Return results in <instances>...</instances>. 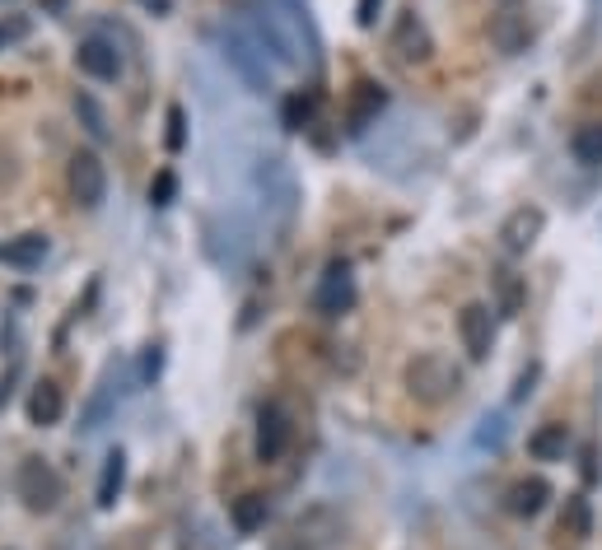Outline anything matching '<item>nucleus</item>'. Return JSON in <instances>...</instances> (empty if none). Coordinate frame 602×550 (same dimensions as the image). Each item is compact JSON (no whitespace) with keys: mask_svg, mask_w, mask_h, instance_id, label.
<instances>
[{"mask_svg":"<svg viewBox=\"0 0 602 550\" xmlns=\"http://www.w3.org/2000/svg\"><path fill=\"white\" fill-rule=\"evenodd\" d=\"M234 527L239 532H261L267 527V517H271V504H267V495H243V499H234Z\"/></svg>","mask_w":602,"mask_h":550,"instance_id":"21","label":"nucleus"},{"mask_svg":"<svg viewBox=\"0 0 602 550\" xmlns=\"http://www.w3.org/2000/svg\"><path fill=\"white\" fill-rule=\"evenodd\" d=\"M164 145H168V154H178L182 145H188V113L174 103L168 107V136H164Z\"/></svg>","mask_w":602,"mask_h":550,"instance_id":"25","label":"nucleus"},{"mask_svg":"<svg viewBox=\"0 0 602 550\" xmlns=\"http://www.w3.org/2000/svg\"><path fill=\"white\" fill-rule=\"evenodd\" d=\"M257 196H261V210L276 219V229H285L299 210V182H295V168L285 159H261L257 164Z\"/></svg>","mask_w":602,"mask_h":550,"instance_id":"4","label":"nucleus"},{"mask_svg":"<svg viewBox=\"0 0 602 550\" xmlns=\"http://www.w3.org/2000/svg\"><path fill=\"white\" fill-rule=\"evenodd\" d=\"M52 253L48 233H20V239H5L0 243V266H14V271H34L42 266V257Z\"/></svg>","mask_w":602,"mask_h":550,"instance_id":"13","label":"nucleus"},{"mask_svg":"<svg viewBox=\"0 0 602 550\" xmlns=\"http://www.w3.org/2000/svg\"><path fill=\"white\" fill-rule=\"evenodd\" d=\"M561 532H575V537H589L593 532V517H589V499L584 495H569L565 517H561Z\"/></svg>","mask_w":602,"mask_h":550,"instance_id":"24","label":"nucleus"},{"mask_svg":"<svg viewBox=\"0 0 602 550\" xmlns=\"http://www.w3.org/2000/svg\"><path fill=\"white\" fill-rule=\"evenodd\" d=\"M121 485H127V452L113 448L103 458V476H99V509H113L121 499Z\"/></svg>","mask_w":602,"mask_h":550,"instance_id":"18","label":"nucleus"},{"mask_svg":"<svg viewBox=\"0 0 602 550\" xmlns=\"http://www.w3.org/2000/svg\"><path fill=\"white\" fill-rule=\"evenodd\" d=\"M598 136H602V127H598Z\"/></svg>","mask_w":602,"mask_h":550,"instance_id":"34","label":"nucleus"},{"mask_svg":"<svg viewBox=\"0 0 602 550\" xmlns=\"http://www.w3.org/2000/svg\"><path fill=\"white\" fill-rule=\"evenodd\" d=\"M220 56H225V66L234 71L253 93H271L276 89V80H271V56L261 52L257 38L239 20L220 28Z\"/></svg>","mask_w":602,"mask_h":550,"instance_id":"2","label":"nucleus"},{"mask_svg":"<svg viewBox=\"0 0 602 550\" xmlns=\"http://www.w3.org/2000/svg\"><path fill=\"white\" fill-rule=\"evenodd\" d=\"M24 34H28V20H10V24H0V52H5V42L24 38Z\"/></svg>","mask_w":602,"mask_h":550,"instance_id":"29","label":"nucleus"},{"mask_svg":"<svg viewBox=\"0 0 602 550\" xmlns=\"http://www.w3.org/2000/svg\"><path fill=\"white\" fill-rule=\"evenodd\" d=\"M42 5H48V10H61V5H66V0H42Z\"/></svg>","mask_w":602,"mask_h":550,"instance_id":"33","label":"nucleus"},{"mask_svg":"<svg viewBox=\"0 0 602 550\" xmlns=\"http://www.w3.org/2000/svg\"><path fill=\"white\" fill-rule=\"evenodd\" d=\"M393 52H397L401 66H425V61L435 56V38H430V28H425V20L415 10L397 14V24H393Z\"/></svg>","mask_w":602,"mask_h":550,"instance_id":"7","label":"nucleus"},{"mask_svg":"<svg viewBox=\"0 0 602 550\" xmlns=\"http://www.w3.org/2000/svg\"><path fill=\"white\" fill-rule=\"evenodd\" d=\"M159 364H164L159 345H150V355H145V379H154V373H159Z\"/></svg>","mask_w":602,"mask_h":550,"instance_id":"31","label":"nucleus"},{"mask_svg":"<svg viewBox=\"0 0 602 550\" xmlns=\"http://www.w3.org/2000/svg\"><path fill=\"white\" fill-rule=\"evenodd\" d=\"M458 336H462V350H467L472 364H482L496 345V318H490L486 304H467L458 312Z\"/></svg>","mask_w":602,"mask_h":550,"instance_id":"8","label":"nucleus"},{"mask_svg":"<svg viewBox=\"0 0 602 550\" xmlns=\"http://www.w3.org/2000/svg\"><path fill=\"white\" fill-rule=\"evenodd\" d=\"M75 66H80L89 80H117L121 75V52L107 38H85L80 47H75Z\"/></svg>","mask_w":602,"mask_h":550,"instance_id":"12","label":"nucleus"},{"mask_svg":"<svg viewBox=\"0 0 602 550\" xmlns=\"http://www.w3.org/2000/svg\"><path fill=\"white\" fill-rule=\"evenodd\" d=\"M379 10H383V0H360V5H355V24H360V28H374V24H379Z\"/></svg>","mask_w":602,"mask_h":550,"instance_id":"28","label":"nucleus"},{"mask_svg":"<svg viewBox=\"0 0 602 550\" xmlns=\"http://www.w3.org/2000/svg\"><path fill=\"white\" fill-rule=\"evenodd\" d=\"M141 5H150V10H159V14H168V5H174V0H141Z\"/></svg>","mask_w":602,"mask_h":550,"instance_id":"32","label":"nucleus"},{"mask_svg":"<svg viewBox=\"0 0 602 550\" xmlns=\"http://www.w3.org/2000/svg\"><path fill=\"white\" fill-rule=\"evenodd\" d=\"M533 379H537V364H533V369L518 379V387H514V401H523V397H528V392H533Z\"/></svg>","mask_w":602,"mask_h":550,"instance_id":"30","label":"nucleus"},{"mask_svg":"<svg viewBox=\"0 0 602 550\" xmlns=\"http://www.w3.org/2000/svg\"><path fill=\"white\" fill-rule=\"evenodd\" d=\"M547 499H551V485L542 476H523L509 485V495H504V509L514 513V517H537L547 509Z\"/></svg>","mask_w":602,"mask_h":550,"instance_id":"14","label":"nucleus"},{"mask_svg":"<svg viewBox=\"0 0 602 550\" xmlns=\"http://www.w3.org/2000/svg\"><path fill=\"white\" fill-rule=\"evenodd\" d=\"M239 24L257 38V47L276 66H285V71L318 66V34H313V20H308L304 0H248Z\"/></svg>","mask_w":602,"mask_h":550,"instance_id":"1","label":"nucleus"},{"mask_svg":"<svg viewBox=\"0 0 602 550\" xmlns=\"http://www.w3.org/2000/svg\"><path fill=\"white\" fill-rule=\"evenodd\" d=\"M174 196H178V178H174V168H164L159 178L150 182V201L164 210V206H174Z\"/></svg>","mask_w":602,"mask_h":550,"instance_id":"26","label":"nucleus"},{"mask_svg":"<svg viewBox=\"0 0 602 550\" xmlns=\"http://www.w3.org/2000/svg\"><path fill=\"white\" fill-rule=\"evenodd\" d=\"M290 448V415L281 401H267L257 415V462H281Z\"/></svg>","mask_w":602,"mask_h":550,"instance_id":"11","label":"nucleus"},{"mask_svg":"<svg viewBox=\"0 0 602 550\" xmlns=\"http://www.w3.org/2000/svg\"><path fill=\"white\" fill-rule=\"evenodd\" d=\"M350 304H355L350 266H346V261H332L328 276H322L318 290H313V308L322 312V318H342V312H350Z\"/></svg>","mask_w":602,"mask_h":550,"instance_id":"9","label":"nucleus"},{"mask_svg":"<svg viewBox=\"0 0 602 550\" xmlns=\"http://www.w3.org/2000/svg\"><path fill=\"white\" fill-rule=\"evenodd\" d=\"M75 117H80V127L89 131V140H99V145L113 136V131H107V113L89 99V93H75Z\"/></svg>","mask_w":602,"mask_h":550,"instance_id":"22","label":"nucleus"},{"mask_svg":"<svg viewBox=\"0 0 602 550\" xmlns=\"http://www.w3.org/2000/svg\"><path fill=\"white\" fill-rule=\"evenodd\" d=\"M575 154H579L584 164H602V136H598V131L575 136Z\"/></svg>","mask_w":602,"mask_h":550,"instance_id":"27","label":"nucleus"},{"mask_svg":"<svg viewBox=\"0 0 602 550\" xmlns=\"http://www.w3.org/2000/svg\"><path fill=\"white\" fill-rule=\"evenodd\" d=\"M542 229H547L542 210H537V206H518V210H509V219L500 225V247H504L509 257H523L537 239H542Z\"/></svg>","mask_w":602,"mask_h":550,"instance_id":"10","label":"nucleus"},{"mask_svg":"<svg viewBox=\"0 0 602 550\" xmlns=\"http://www.w3.org/2000/svg\"><path fill=\"white\" fill-rule=\"evenodd\" d=\"M490 42H496L500 52H523V42H528V20H523L518 10H500L496 20H490Z\"/></svg>","mask_w":602,"mask_h":550,"instance_id":"17","label":"nucleus"},{"mask_svg":"<svg viewBox=\"0 0 602 550\" xmlns=\"http://www.w3.org/2000/svg\"><path fill=\"white\" fill-rule=\"evenodd\" d=\"M313 113H318V99L313 93H290V99L281 103V121L290 131H304L308 121H313Z\"/></svg>","mask_w":602,"mask_h":550,"instance_id":"23","label":"nucleus"},{"mask_svg":"<svg viewBox=\"0 0 602 550\" xmlns=\"http://www.w3.org/2000/svg\"><path fill=\"white\" fill-rule=\"evenodd\" d=\"M66 182H71V196L80 210H99L103 196H107V168L94 150H80L66 168Z\"/></svg>","mask_w":602,"mask_h":550,"instance_id":"6","label":"nucleus"},{"mask_svg":"<svg viewBox=\"0 0 602 550\" xmlns=\"http://www.w3.org/2000/svg\"><path fill=\"white\" fill-rule=\"evenodd\" d=\"M565 448H569V430H565V424H542V430L528 438V452H533L537 462H561Z\"/></svg>","mask_w":602,"mask_h":550,"instance_id":"19","label":"nucleus"},{"mask_svg":"<svg viewBox=\"0 0 602 550\" xmlns=\"http://www.w3.org/2000/svg\"><path fill=\"white\" fill-rule=\"evenodd\" d=\"M61 415H66V397H61V387L52 379H42L34 387V397H28V420L38 430H52V424H61Z\"/></svg>","mask_w":602,"mask_h":550,"instance_id":"16","label":"nucleus"},{"mask_svg":"<svg viewBox=\"0 0 602 550\" xmlns=\"http://www.w3.org/2000/svg\"><path fill=\"white\" fill-rule=\"evenodd\" d=\"M407 392H411V401H421V406H444L462 392V369L449 355L425 350L407 364Z\"/></svg>","mask_w":602,"mask_h":550,"instance_id":"3","label":"nucleus"},{"mask_svg":"<svg viewBox=\"0 0 602 550\" xmlns=\"http://www.w3.org/2000/svg\"><path fill=\"white\" fill-rule=\"evenodd\" d=\"M490 280H496V294H500V312H504V318H518V312H523V298H528V285H523V276L509 271V266H500V271H490Z\"/></svg>","mask_w":602,"mask_h":550,"instance_id":"20","label":"nucleus"},{"mask_svg":"<svg viewBox=\"0 0 602 550\" xmlns=\"http://www.w3.org/2000/svg\"><path fill=\"white\" fill-rule=\"evenodd\" d=\"M383 107H388V93H383V85H374V80H360L355 85V99H350V113H346V121H350V131L360 136L369 121H374Z\"/></svg>","mask_w":602,"mask_h":550,"instance_id":"15","label":"nucleus"},{"mask_svg":"<svg viewBox=\"0 0 602 550\" xmlns=\"http://www.w3.org/2000/svg\"><path fill=\"white\" fill-rule=\"evenodd\" d=\"M14 495L24 499L28 513H52L61 504V495H66V485H61V476H56L52 462L24 458L20 471H14Z\"/></svg>","mask_w":602,"mask_h":550,"instance_id":"5","label":"nucleus"}]
</instances>
